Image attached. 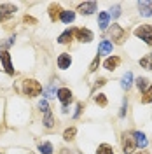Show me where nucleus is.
Segmentation results:
<instances>
[{"label":"nucleus","instance_id":"nucleus-1","mask_svg":"<svg viewBox=\"0 0 152 154\" xmlns=\"http://www.w3.org/2000/svg\"><path fill=\"white\" fill-rule=\"evenodd\" d=\"M23 91H25V95L26 96L33 98V96H38L44 89H42V86L38 84L35 79H26V81L23 82Z\"/></svg>","mask_w":152,"mask_h":154},{"label":"nucleus","instance_id":"nucleus-2","mask_svg":"<svg viewBox=\"0 0 152 154\" xmlns=\"http://www.w3.org/2000/svg\"><path fill=\"white\" fill-rule=\"evenodd\" d=\"M135 35L140 37L142 40H145L149 46H152V26L150 25H140L138 28L135 30Z\"/></svg>","mask_w":152,"mask_h":154},{"label":"nucleus","instance_id":"nucleus-3","mask_svg":"<svg viewBox=\"0 0 152 154\" xmlns=\"http://www.w3.org/2000/svg\"><path fill=\"white\" fill-rule=\"evenodd\" d=\"M123 151L124 154H131L135 151V147H136V142H135L133 138V133H123Z\"/></svg>","mask_w":152,"mask_h":154},{"label":"nucleus","instance_id":"nucleus-4","mask_svg":"<svg viewBox=\"0 0 152 154\" xmlns=\"http://www.w3.org/2000/svg\"><path fill=\"white\" fill-rule=\"evenodd\" d=\"M14 12H16V5H12V4H2L0 5V21H5V19L12 18Z\"/></svg>","mask_w":152,"mask_h":154},{"label":"nucleus","instance_id":"nucleus-5","mask_svg":"<svg viewBox=\"0 0 152 154\" xmlns=\"http://www.w3.org/2000/svg\"><path fill=\"white\" fill-rule=\"evenodd\" d=\"M56 96H58V100L63 103V107H67L68 103L74 100V96H72V91H70L68 88H61V89H58Z\"/></svg>","mask_w":152,"mask_h":154},{"label":"nucleus","instance_id":"nucleus-6","mask_svg":"<svg viewBox=\"0 0 152 154\" xmlns=\"http://www.w3.org/2000/svg\"><path fill=\"white\" fill-rule=\"evenodd\" d=\"M74 35H75L77 40H81V42H91V40H93V33H91L87 28H77V30H74Z\"/></svg>","mask_w":152,"mask_h":154},{"label":"nucleus","instance_id":"nucleus-7","mask_svg":"<svg viewBox=\"0 0 152 154\" xmlns=\"http://www.w3.org/2000/svg\"><path fill=\"white\" fill-rule=\"evenodd\" d=\"M0 61L4 63V68H5V72L7 74H14V68H12V63H11V54L7 51H0Z\"/></svg>","mask_w":152,"mask_h":154},{"label":"nucleus","instance_id":"nucleus-8","mask_svg":"<svg viewBox=\"0 0 152 154\" xmlns=\"http://www.w3.org/2000/svg\"><path fill=\"white\" fill-rule=\"evenodd\" d=\"M95 11H96V2H82V4L79 5V12H81V14H86V16L93 14Z\"/></svg>","mask_w":152,"mask_h":154},{"label":"nucleus","instance_id":"nucleus-9","mask_svg":"<svg viewBox=\"0 0 152 154\" xmlns=\"http://www.w3.org/2000/svg\"><path fill=\"white\" fill-rule=\"evenodd\" d=\"M124 37H126V32H124L123 26L112 25V40H115V42H123Z\"/></svg>","mask_w":152,"mask_h":154},{"label":"nucleus","instance_id":"nucleus-10","mask_svg":"<svg viewBox=\"0 0 152 154\" xmlns=\"http://www.w3.org/2000/svg\"><path fill=\"white\" fill-rule=\"evenodd\" d=\"M138 11L145 18L152 16V2H138Z\"/></svg>","mask_w":152,"mask_h":154},{"label":"nucleus","instance_id":"nucleus-11","mask_svg":"<svg viewBox=\"0 0 152 154\" xmlns=\"http://www.w3.org/2000/svg\"><path fill=\"white\" fill-rule=\"evenodd\" d=\"M72 65V58H70V54H67V53H63V54H59V58H58V67L59 68H68Z\"/></svg>","mask_w":152,"mask_h":154},{"label":"nucleus","instance_id":"nucleus-12","mask_svg":"<svg viewBox=\"0 0 152 154\" xmlns=\"http://www.w3.org/2000/svg\"><path fill=\"white\" fill-rule=\"evenodd\" d=\"M133 138H135V142H136L138 147H142V149L147 147V137H145V133H142V131H135Z\"/></svg>","mask_w":152,"mask_h":154},{"label":"nucleus","instance_id":"nucleus-13","mask_svg":"<svg viewBox=\"0 0 152 154\" xmlns=\"http://www.w3.org/2000/svg\"><path fill=\"white\" fill-rule=\"evenodd\" d=\"M119 63H121V60H119V58L117 56H110V58H107V60H105V68H107V70H115V68L119 67Z\"/></svg>","mask_w":152,"mask_h":154},{"label":"nucleus","instance_id":"nucleus-14","mask_svg":"<svg viewBox=\"0 0 152 154\" xmlns=\"http://www.w3.org/2000/svg\"><path fill=\"white\" fill-rule=\"evenodd\" d=\"M98 53H100V54H110V53H112V42L102 40V42H100V48H98ZM100 54H98V56H100Z\"/></svg>","mask_w":152,"mask_h":154},{"label":"nucleus","instance_id":"nucleus-15","mask_svg":"<svg viewBox=\"0 0 152 154\" xmlns=\"http://www.w3.org/2000/svg\"><path fill=\"white\" fill-rule=\"evenodd\" d=\"M59 19L63 21V23H74V19H75V12L74 11H61V16H59Z\"/></svg>","mask_w":152,"mask_h":154},{"label":"nucleus","instance_id":"nucleus-16","mask_svg":"<svg viewBox=\"0 0 152 154\" xmlns=\"http://www.w3.org/2000/svg\"><path fill=\"white\" fill-rule=\"evenodd\" d=\"M59 16H61V9H59V5H58V4H53V5L49 7V18L53 19V21H56Z\"/></svg>","mask_w":152,"mask_h":154},{"label":"nucleus","instance_id":"nucleus-17","mask_svg":"<svg viewBox=\"0 0 152 154\" xmlns=\"http://www.w3.org/2000/svg\"><path fill=\"white\" fill-rule=\"evenodd\" d=\"M108 19H110V14H108V12H100V14H98V21H100V28L102 30H107Z\"/></svg>","mask_w":152,"mask_h":154},{"label":"nucleus","instance_id":"nucleus-18","mask_svg":"<svg viewBox=\"0 0 152 154\" xmlns=\"http://www.w3.org/2000/svg\"><path fill=\"white\" fill-rule=\"evenodd\" d=\"M72 37H74V32H72V30H67V32H63V33L58 37V42H59V44H68V42L72 40Z\"/></svg>","mask_w":152,"mask_h":154},{"label":"nucleus","instance_id":"nucleus-19","mask_svg":"<svg viewBox=\"0 0 152 154\" xmlns=\"http://www.w3.org/2000/svg\"><path fill=\"white\" fill-rule=\"evenodd\" d=\"M131 84H133V74H131V72H126V75L123 77L121 86H123L124 89H129V88H131Z\"/></svg>","mask_w":152,"mask_h":154},{"label":"nucleus","instance_id":"nucleus-20","mask_svg":"<svg viewBox=\"0 0 152 154\" xmlns=\"http://www.w3.org/2000/svg\"><path fill=\"white\" fill-rule=\"evenodd\" d=\"M136 86H138V89H140L142 93H145L150 84H149V81H147L145 77H138V79H136Z\"/></svg>","mask_w":152,"mask_h":154},{"label":"nucleus","instance_id":"nucleus-21","mask_svg":"<svg viewBox=\"0 0 152 154\" xmlns=\"http://www.w3.org/2000/svg\"><path fill=\"white\" fill-rule=\"evenodd\" d=\"M44 125H46V128H53L54 126V119H53V112L51 110L44 112Z\"/></svg>","mask_w":152,"mask_h":154},{"label":"nucleus","instance_id":"nucleus-22","mask_svg":"<svg viewBox=\"0 0 152 154\" xmlns=\"http://www.w3.org/2000/svg\"><path fill=\"white\" fill-rule=\"evenodd\" d=\"M75 133H77V128H75V126H72V128H67V130H65V133H63V138L70 142V140H74Z\"/></svg>","mask_w":152,"mask_h":154},{"label":"nucleus","instance_id":"nucleus-23","mask_svg":"<svg viewBox=\"0 0 152 154\" xmlns=\"http://www.w3.org/2000/svg\"><path fill=\"white\" fill-rule=\"evenodd\" d=\"M96 154H114V149H112L108 144H102L100 147H98Z\"/></svg>","mask_w":152,"mask_h":154},{"label":"nucleus","instance_id":"nucleus-24","mask_svg":"<svg viewBox=\"0 0 152 154\" xmlns=\"http://www.w3.org/2000/svg\"><path fill=\"white\" fill-rule=\"evenodd\" d=\"M140 65H142L143 68H147V70H152V54L142 58V60H140Z\"/></svg>","mask_w":152,"mask_h":154},{"label":"nucleus","instance_id":"nucleus-25","mask_svg":"<svg viewBox=\"0 0 152 154\" xmlns=\"http://www.w3.org/2000/svg\"><path fill=\"white\" fill-rule=\"evenodd\" d=\"M38 151L42 154H53V145L49 144V142H44V144L38 145Z\"/></svg>","mask_w":152,"mask_h":154},{"label":"nucleus","instance_id":"nucleus-26","mask_svg":"<svg viewBox=\"0 0 152 154\" xmlns=\"http://www.w3.org/2000/svg\"><path fill=\"white\" fill-rule=\"evenodd\" d=\"M95 102L98 103V105L105 107V105H107V96H105L103 93H98V95L95 96Z\"/></svg>","mask_w":152,"mask_h":154},{"label":"nucleus","instance_id":"nucleus-27","mask_svg":"<svg viewBox=\"0 0 152 154\" xmlns=\"http://www.w3.org/2000/svg\"><path fill=\"white\" fill-rule=\"evenodd\" d=\"M149 102H152V84L149 86V89L143 93V103H149Z\"/></svg>","mask_w":152,"mask_h":154},{"label":"nucleus","instance_id":"nucleus-28","mask_svg":"<svg viewBox=\"0 0 152 154\" xmlns=\"http://www.w3.org/2000/svg\"><path fill=\"white\" fill-rule=\"evenodd\" d=\"M98 65H100V56H96L95 60H93V63H91V67H89V72H96Z\"/></svg>","mask_w":152,"mask_h":154},{"label":"nucleus","instance_id":"nucleus-29","mask_svg":"<svg viewBox=\"0 0 152 154\" xmlns=\"http://www.w3.org/2000/svg\"><path fill=\"white\" fill-rule=\"evenodd\" d=\"M44 93H46V96H47V98H53V96H56V95H54V84H51L47 89H44Z\"/></svg>","mask_w":152,"mask_h":154},{"label":"nucleus","instance_id":"nucleus-30","mask_svg":"<svg viewBox=\"0 0 152 154\" xmlns=\"http://www.w3.org/2000/svg\"><path fill=\"white\" fill-rule=\"evenodd\" d=\"M38 109L42 110V112H46V110H49V105H47V100H42L40 103H38Z\"/></svg>","mask_w":152,"mask_h":154},{"label":"nucleus","instance_id":"nucleus-31","mask_svg":"<svg viewBox=\"0 0 152 154\" xmlns=\"http://www.w3.org/2000/svg\"><path fill=\"white\" fill-rule=\"evenodd\" d=\"M121 16V7L119 5H114V9H112V18H119Z\"/></svg>","mask_w":152,"mask_h":154},{"label":"nucleus","instance_id":"nucleus-32","mask_svg":"<svg viewBox=\"0 0 152 154\" xmlns=\"http://www.w3.org/2000/svg\"><path fill=\"white\" fill-rule=\"evenodd\" d=\"M126 109H128V102L124 100V102H123V109H121V112H119V116H121V117H124V116H126Z\"/></svg>","mask_w":152,"mask_h":154},{"label":"nucleus","instance_id":"nucleus-33","mask_svg":"<svg viewBox=\"0 0 152 154\" xmlns=\"http://www.w3.org/2000/svg\"><path fill=\"white\" fill-rule=\"evenodd\" d=\"M25 23H32V25H35L37 21H35L33 18H30V16H25Z\"/></svg>","mask_w":152,"mask_h":154},{"label":"nucleus","instance_id":"nucleus-34","mask_svg":"<svg viewBox=\"0 0 152 154\" xmlns=\"http://www.w3.org/2000/svg\"><path fill=\"white\" fill-rule=\"evenodd\" d=\"M81 110H82V103H79V105H77V112H75V116H74V117H79Z\"/></svg>","mask_w":152,"mask_h":154},{"label":"nucleus","instance_id":"nucleus-35","mask_svg":"<svg viewBox=\"0 0 152 154\" xmlns=\"http://www.w3.org/2000/svg\"><path fill=\"white\" fill-rule=\"evenodd\" d=\"M59 154H72V152H70L68 149H61V152H59Z\"/></svg>","mask_w":152,"mask_h":154},{"label":"nucleus","instance_id":"nucleus-36","mask_svg":"<svg viewBox=\"0 0 152 154\" xmlns=\"http://www.w3.org/2000/svg\"><path fill=\"white\" fill-rule=\"evenodd\" d=\"M136 154H149L147 151H140V152H136Z\"/></svg>","mask_w":152,"mask_h":154}]
</instances>
